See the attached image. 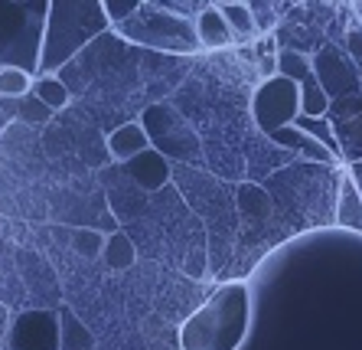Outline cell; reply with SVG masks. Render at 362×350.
<instances>
[{
	"instance_id": "21",
	"label": "cell",
	"mask_w": 362,
	"mask_h": 350,
	"mask_svg": "<svg viewBox=\"0 0 362 350\" xmlns=\"http://www.w3.org/2000/svg\"><path fill=\"white\" fill-rule=\"evenodd\" d=\"M278 72L294 82H303L307 76H313V56L300 50H278Z\"/></svg>"
},
{
	"instance_id": "12",
	"label": "cell",
	"mask_w": 362,
	"mask_h": 350,
	"mask_svg": "<svg viewBox=\"0 0 362 350\" xmlns=\"http://www.w3.org/2000/svg\"><path fill=\"white\" fill-rule=\"evenodd\" d=\"M147 147H151V135L144 128V121H124L108 135V154L118 164L131 161L134 154L147 151Z\"/></svg>"
},
{
	"instance_id": "26",
	"label": "cell",
	"mask_w": 362,
	"mask_h": 350,
	"mask_svg": "<svg viewBox=\"0 0 362 350\" xmlns=\"http://www.w3.org/2000/svg\"><path fill=\"white\" fill-rule=\"evenodd\" d=\"M349 174H353V177H356V184H359V190H362V161L349 164Z\"/></svg>"
},
{
	"instance_id": "10",
	"label": "cell",
	"mask_w": 362,
	"mask_h": 350,
	"mask_svg": "<svg viewBox=\"0 0 362 350\" xmlns=\"http://www.w3.org/2000/svg\"><path fill=\"white\" fill-rule=\"evenodd\" d=\"M271 141L274 145H281L284 151H291V154H300V157H307V161H313V164H337L339 157L333 151H329L323 141H317L313 135H307L303 128H297L294 121L291 125H284V128H278V131H271Z\"/></svg>"
},
{
	"instance_id": "25",
	"label": "cell",
	"mask_w": 362,
	"mask_h": 350,
	"mask_svg": "<svg viewBox=\"0 0 362 350\" xmlns=\"http://www.w3.org/2000/svg\"><path fill=\"white\" fill-rule=\"evenodd\" d=\"M343 50L356 60V66H362V26H349V30H346Z\"/></svg>"
},
{
	"instance_id": "27",
	"label": "cell",
	"mask_w": 362,
	"mask_h": 350,
	"mask_svg": "<svg viewBox=\"0 0 362 350\" xmlns=\"http://www.w3.org/2000/svg\"><path fill=\"white\" fill-rule=\"evenodd\" d=\"M216 4H226V0H216Z\"/></svg>"
},
{
	"instance_id": "15",
	"label": "cell",
	"mask_w": 362,
	"mask_h": 350,
	"mask_svg": "<svg viewBox=\"0 0 362 350\" xmlns=\"http://www.w3.org/2000/svg\"><path fill=\"white\" fill-rule=\"evenodd\" d=\"M339 137V151H343V161L346 164H356L362 161V111L353 115V118H339L333 121Z\"/></svg>"
},
{
	"instance_id": "7",
	"label": "cell",
	"mask_w": 362,
	"mask_h": 350,
	"mask_svg": "<svg viewBox=\"0 0 362 350\" xmlns=\"http://www.w3.org/2000/svg\"><path fill=\"white\" fill-rule=\"evenodd\" d=\"M313 76L320 79L329 98H343V95L362 92V72L356 60L346 50L337 46H323L313 52Z\"/></svg>"
},
{
	"instance_id": "8",
	"label": "cell",
	"mask_w": 362,
	"mask_h": 350,
	"mask_svg": "<svg viewBox=\"0 0 362 350\" xmlns=\"http://www.w3.org/2000/svg\"><path fill=\"white\" fill-rule=\"evenodd\" d=\"M10 350H62L59 321L46 311H30L20 315L7 331Z\"/></svg>"
},
{
	"instance_id": "22",
	"label": "cell",
	"mask_w": 362,
	"mask_h": 350,
	"mask_svg": "<svg viewBox=\"0 0 362 350\" xmlns=\"http://www.w3.org/2000/svg\"><path fill=\"white\" fill-rule=\"evenodd\" d=\"M17 118L20 121H30V125H42V121H49V115H52V108L42 98H36L33 92L30 95H23V98H17Z\"/></svg>"
},
{
	"instance_id": "3",
	"label": "cell",
	"mask_w": 362,
	"mask_h": 350,
	"mask_svg": "<svg viewBox=\"0 0 362 350\" xmlns=\"http://www.w3.org/2000/svg\"><path fill=\"white\" fill-rule=\"evenodd\" d=\"M127 43L144 46L157 52H177V56H193L199 52V36H196V17H186L170 7H160L153 0H144L141 7L127 20L111 26Z\"/></svg>"
},
{
	"instance_id": "20",
	"label": "cell",
	"mask_w": 362,
	"mask_h": 350,
	"mask_svg": "<svg viewBox=\"0 0 362 350\" xmlns=\"http://www.w3.org/2000/svg\"><path fill=\"white\" fill-rule=\"evenodd\" d=\"M333 98L327 95V89L320 86L317 76H307L300 82V111L303 115H327Z\"/></svg>"
},
{
	"instance_id": "4",
	"label": "cell",
	"mask_w": 362,
	"mask_h": 350,
	"mask_svg": "<svg viewBox=\"0 0 362 350\" xmlns=\"http://www.w3.org/2000/svg\"><path fill=\"white\" fill-rule=\"evenodd\" d=\"M49 0H0V66L40 76Z\"/></svg>"
},
{
	"instance_id": "18",
	"label": "cell",
	"mask_w": 362,
	"mask_h": 350,
	"mask_svg": "<svg viewBox=\"0 0 362 350\" xmlns=\"http://www.w3.org/2000/svg\"><path fill=\"white\" fill-rule=\"evenodd\" d=\"M33 92V72L20 66H0V98H23Z\"/></svg>"
},
{
	"instance_id": "2",
	"label": "cell",
	"mask_w": 362,
	"mask_h": 350,
	"mask_svg": "<svg viewBox=\"0 0 362 350\" xmlns=\"http://www.w3.org/2000/svg\"><path fill=\"white\" fill-rule=\"evenodd\" d=\"M248 331V288L216 291L180 331V350H235Z\"/></svg>"
},
{
	"instance_id": "1",
	"label": "cell",
	"mask_w": 362,
	"mask_h": 350,
	"mask_svg": "<svg viewBox=\"0 0 362 350\" xmlns=\"http://www.w3.org/2000/svg\"><path fill=\"white\" fill-rule=\"evenodd\" d=\"M111 26L101 0H49L40 72H59L76 52Z\"/></svg>"
},
{
	"instance_id": "16",
	"label": "cell",
	"mask_w": 362,
	"mask_h": 350,
	"mask_svg": "<svg viewBox=\"0 0 362 350\" xmlns=\"http://www.w3.org/2000/svg\"><path fill=\"white\" fill-rule=\"evenodd\" d=\"M33 95L36 98H42L52 111H62L69 105V98H72L69 82L66 79H59L56 72H40V79H33Z\"/></svg>"
},
{
	"instance_id": "11",
	"label": "cell",
	"mask_w": 362,
	"mask_h": 350,
	"mask_svg": "<svg viewBox=\"0 0 362 350\" xmlns=\"http://www.w3.org/2000/svg\"><path fill=\"white\" fill-rule=\"evenodd\" d=\"M196 36H199L202 50H226V46L235 43V33H232L219 4H206L196 13Z\"/></svg>"
},
{
	"instance_id": "17",
	"label": "cell",
	"mask_w": 362,
	"mask_h": 350,
	"mask_svg": "<svg viewBox=\"0 0 362 350\" xmlns=\"http://www.w3.org/2000/svg\"><path fill=\"white\" fill-rule=\"evenodd\" d=\"M59 337H62V350H92L95 347L92 331L72 311H66V307H62V315H59Z\"/></svg>"
},
{
	"instance_id": "6",
	"label": "cell",
	"mask_w": 362,
	"mask_h": 350,
	"mask_svg": "<svg viewBox=\"0 0 362 350\" xmlns=\"http://www.w3.org/2000/svg\"><path fill=\"white\" fill-rule=\"evenodd\" d=\"M300 115V82L287 76H268L252 95V118L255 125L271 135V131L284 128Z\"/></svg>"
},
{
	"instance_id": "23",
	"label": "cell",
	"mask_w": 362,
	"mask_h": 350,
	"mask_svg": "<svg viewBox=\"0 0 362 350\" xmlns=\"http://www.w3.org/2000/svg\"><path fill=\"white\" fill-rule=\"evenodd\" d=\"M72 249L85 259H95L101 249H105V236L95 232V230H76L72 232Z\"/></svg>"
},
{
	"instance_id": "28",
	"label": "cell",
	"mask_w": 362,
	"mask_h": 350,
	"mask_svg": "<svg viewBox=\"0 0 362 350\" xmlns=\"http://www.w3.org/2000/svg\"><path fill=\"white\" fill-rule=\"evenodd\" d=\"M20 4H23V0H20Z\"/></svg>"
},
{
	"instance_id": "5",
	"label": "cell",
	"mask_w": 362,
	"mask_h": 350,
	"mask_svg": "<svg viewBox=\"0 0 362 350\" xmlns=\"http://www.w3.org/2000/svg\"><path fill=\"white\" fill-rule=\"evenodd\" d=\"M141 121H144V128H147V135H151V145L167 154L170 161L189 164L199 157V151H202L199 137L189 128V121L170 102H153L151 108H144Z\"/></svg>"
},
{
	"instance_id": "24",
	"label": "cell",
	"mask_w": 362,
	"mask_h": 350,
	"mask_svg": "<svg viewBox=\"0 0 362 350\" xmlns=\"http://www.w3.org/2000/svg\"><path fill=\"white\" fill-rule=\"evenodd\" d=\"M101 4H105V13H108L111 26H115V23H121V20L131 17L144 0H101Z\"/></svg>"
},
{
	"instance_id": "14",
	"label": "cell",
	"mask_w": 362,
	"mask_h": 350,
	"mask_svg": "<svg viewBox=\"0 0 362 350\" xmlns=\"http://www.w3.org/2000/svg\"><path fill=\"white\" fill-rule=\"evenodd\" d=\"M222 13H226L228 26H232V33H235V43H245V40H255L258 36V17H255V7L252 4H245V0H226L219 4Z\"/></svg>"
},
{
	"instance_id": "13",
	"label": "cell",
	"mask_w": 362,
	"mask_h": 350,
	"mask_svg": "<svg viewBox=\"0 0 362 350\" xmlns=\"http://www.w3.org/2000/svg\"><path fill=\"white\" fill-rule=\"evenodd\" d=\"M337 226L343 230L362 232V190L349 171L339 177V193H337Z\"/></svg>"
},
{
	"instance_id": "9",
	"label": "cell",
	"mask_w": 362,
	"mask_h": 350,
	"mask_svg": "<svg viewBox=\"0 0 362 350\" xmlns=\"http://www.w3.org/2000/svg\"><path fill=\"white\" fill-rule=\"evenodd\" d=\"M124 174L134 180L141 190L157 193V190H163L170 180H173V164H170L167 154L151 145L147 151H141V154H134L131 161H124Z\"/></svg>"
},
{
	"instance_id": "19",
	"label": "cell",
	"mask_w": 362,
	"mask_h": 350,
	"mask_svg": "<svg viewBox=\"0 0 362 350\" xmlns=\"http://www.w3.org/2000/svg\"><path fill=\"white\" fill-rule=\"evenodd\" d=\"M101 259H105L111 269H131V265H134V259H137V249H134V242L127 239L124 232H115V236H108V239H105Z\"/></svg>"
}]
</instances>
